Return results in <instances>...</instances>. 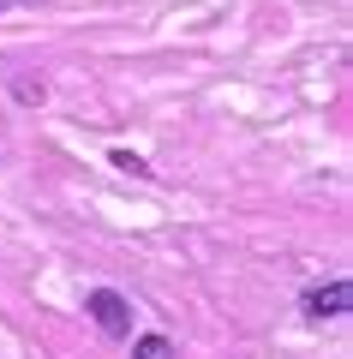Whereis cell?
Segmentation results:
<instances>
[{"label": "cell", "instance_id": "277c9868", "mask_svg": "<svg viewBox=\"0 0 353 359\" xmlns=\"http://www.w3.org/2000/svg\"><path fill=\"white\" fill-rule=\"evenodd\" d=\"M114 168H126V174H150V168H144L138 156H126V150H114Z\"/></svg>", "mask_w": 353, "mask_h": 359}, {"label": "cell", "instance_id": "7a4b0ae2", "mask_svg": "<svg viewBox=\"0 0 353 359\" xmlns=\"http://www.w3.org/2000/svg\"><path fill=\"white\" fill-rule=\"evenodd\" d=\"M347 306H353V287L341 282V276H335V282H324V287H312V294L300 299V311H305V318H341Z\"/></svg>", "mask_w": 353, "mask_h": 359}, {"label": "cell", "instance_id": "6da1fadb", "mask_svg": "<svg viewBox=\"0 0 353 359\" xmlns=\"http://www.w3.org/2000/svg\"><path fill=\"white\" fill-rule=\"evenodd\" d=\"M84 311H90V323H96L102 335H132V306H126V294H114V287H90L84 294Z\"/></svg>", "mask_w": 353, "mask_h": 359}, {"label": "cell", "instance_id": "3957f363", "mask_svg": "<svg viewBox=\"0 0 353 359\" xmlns=\"http://www.w3.org/2000/svg\"><path fill=\"white\" fill-rule=\"evenodd\" d=\"M132 359H174V341L168 335H138L132 341Z\"/></svg>", "mask_w": 353, "mask_h": 359}]
</instances>
